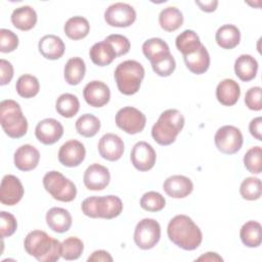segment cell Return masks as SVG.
Listing matches in <instances>:
<instances>
[{"mask_svg":"<svg viewBox=\"0 0 262 262\" xmlns=\"http://www.w3.org/2000/svg\"><path fill=\"white\" fill-rule=\"evenodd\" d=\"M13 66L10 61L1 58L0 59V85H7L13 78Z\"/></svg>","mask_w":262,"mask_h":262,"instance_id":"47","label":"cell"},{"mask_svg":"<svg viewBox=\"0 0 262 262\" xmlns=\"http://www.w3.org/2000/svg\"><path fill=\"white\" fill-rule=\"evenodd\" d=\"M144 74L143 66L136 60L129 59L119 63L114 73L119 91L124 95L135 94L141 86Z\"/></svg>","mask_w":262,"mask_h":262,"instance_id":"5","label":"cell"},{"mask_svg":"<svg viewBox=\"0 0 262 262\" xmlns=\"http://www.w3.org/2000/svg\"><path fill=\"white\" fill-rule=\"evenodd\" d=\"M242 243L248 248H257L262 243V227L258 221H247L239 230Z\"/></svg>","mask_w":262,"mask_h":262,"instance_id":"31","label":"cell"},{"mask_svg":"<svg viewBox=\"0 0 262 262\" xmlns=\"http://www.w3.org/2000/svg\"><path fill=\"white\" fill-rule=\"evenodd\" d=\"M214 142L220 152L225 155H233L242 148L244 138L241 130L237 127L232 125H224L216 131Z\"/></svg>","mask_w":262,"mask_h":262,"instance_id":"8","label":"cell"},{"mask_svg":"<svg viewBox=\"0 0 262 262\" xmlns=\"http://www.w3.org/2000/svg\"><path fill=\"white\" fill-rule=\"evenodd\" d=\"M166 200L158 191H147L140 199V207L147 212H159L165 208Z\"/></svg>","mask_w":262,"mask_h":262,"instance_id":"41","label":"cell"},{"mask_svg":"<svg viewBox=\"0 0 262 262\" xmlns=\"http://www.w3.org/2000/svg\"><path fill=\"white\" fill-rule=\"evenodd\" d=\"M64 34L72 40H81L90 32L89 21L80 15L70 17L63 27Z\"/></svg>","mask_w":262,"mask_h":262,"instance_id":"33","label":"cell"},{"mask_svg":"<svg viewBox=\"0 0 262 262\" xmlns=\"http://www.w3.org/2000/svg\"><path fill=\"white\" fill-rule=\"evenodd\" d=\"M0 123L3 131L11 138H20L28 131V121L18 102L5 99L0 102Z\"/></svg>","mask_w":262,"mask_h":262,"instance_id":"4","label":"cell"},{"mask_svg":"<svg viewBox=\"0 0 262 262\" xmlns=\"http://www.w3.org/2000/svg\"><path fill=\"white\" fill-rule=\"evenodd\" d=\"M14 166L24 172L34 170L40 161L39 150L31 144L20 145L13 156Z\"/></svg>","mask_w":262,"mask_h":262,"instance_id":"19","label":"cell"},{"mask_svg":"<svg viewBox=\"0 0 262 262\" xmlns=\"http://www.w3.org/2000/svg\"><path fill=\"white\" fill-rule=\"evenodd\" d=\"M150 64L152 71L160 77H169L175 71L176 68L175 58L171 53Z\"/></svg>","mask_w":262,"mask_h":262,"instance_id":"42","label":"cell"},{"mask_svg":"<svg viewBox=\"0 0 262 262\" xmlns=\"http://www.w3.org/2000/svg\"><path fill=\"white\" fill-rule=\"evenodd\" d=\"M98 152L100 157L110 162L120 160L124 154V141L114 133H106L98 141Z\"/></svg>","mask_w":262,"mask_h":262,"instance_id":"15","label":"cell"},{"mask_svg":"<svg viewBox=\"0 0 262 262\" xmlns=\"http://www.w3.org/2000/svg\"><path fill=\"white\" fill-rule=\"evenodd\" d=\"M169 239L185 251H193L203 242V233L193 220L183 214L173 217L167 227Z\"/></svg>","mask_w":262,"mask_h":262,"instance_id":"1","label":"cell"},{"mask_svg":"<svg viewBox=\"0 0 262 262\" xmlns=\"http://www.w3.org/2000/svg\"><path fill=\"white\" fill-rule=\"evenodd\" d=\"M15 90L19 96L24 98H32L39 93V80L33 75H21L15 83Z\"/></svg>","mask_w":262,"mask_h":262,"instance_id":"36","label":"cell"},{"mask_svg":"<svg viewBox=\"0 0 262 262\" xmlns=\"http://www.w3.org/2000/svg\"><path fill=\"white\" fill-rule=\"evenodd\" d=\"M26 252L40 262H55L61 257V243L43 230H33L24 241Z\"/></svg>","mask_w":262,"mask_h":262,"instance_id":"2","label":"cell"},{"mask_svg":"<svg viewBox=\"0 0 262 262\" xmlns=\"http://www.w3.org/2000/svg\"><path fill=\"white\" fill-rule=\"evenodd\" d=\"M48 227L57 233L67 232L72 226V216L70 212L60 207L49 209L45 216Z\"/></svg>","mask_w":262,"mask_h":262,"instance_id":"20","label":"cell"},{"mask_svg":"<svg viewBox=\"0 0 262 262\" xmlns=\"http://www.w3.org/2000/svg\"><path fill=\"white\" fill-rule=\"evenodd\" d=\"M104 41H106L107 43H110L112 45V47L114 48V50L117 54V57L127 54L131 47V44H130V41L128 40V38L123 35H120V34L110 35L104 39Z\"/></svg>","mask_w":262,"mask_h":262,"instance_id":"44","label":"cell"},{"mask_svg":"<svg viewBox=\"0 0 262 262\" xmlns=\"http://www.w3.org/2000/svg\"><path fill=\"white\" fill-rule=\"evenodd\" d=\"M249 131L251 135L257 140H262V118L256 117L249 124Z\"/></svg>","mask_w":262,"mask_h":262,"instance_id":"48","label":"cell"},{"mask_svg":"<svg viewBox=\"0 0 262 262\" xmlns=\"http://www.w3.org/2000/svg\"><path fill=\"white\" fill-rule=\"evenodd\" d=\"M89 56L92 62L98 67H105L113 62L117 54L110 43L106 41L97 42L89 50Z\"/></svg>","mask_w":262,"mask_h":262,"instance_id":"28","label":"cell"},{"mask_svg":"<svg viewBox=\"0 0 262 262\" xmlns=\"http://www.w3.org/2000/svg\"><path fill=\"white\" fill-rule=\"evenodd\" d=\"M83 251L84 244L77 236H70L61 243V257L68 261L79 259Z\"/></svg>","mask_w":262,"mask_h":262,"instance_id":"38","label":"cell"},{"mask_svg":"<svg viewBox=\"0 0 262 262\" xmlns=\"http://www.w3.org/2000/svg\"><path fill=\"white\" fill-rule=\"evenodd\" d=\"M195 4L200 7L201 10L205 12H213L216 10L218 6L217 0H209V1H195Z\"/></svg>","mask_w":262,"mask_h":262,"instance_id":"50","label":"cell"},{"mask_svg":"<svg viewBox=\"0 0 262 262\" xmlns=\"http://www.w3.org/2000/svg\"><path fill=\"white\" fill-rule=\"evenodd\" d=\"M215 40L219 47L223 49H232L239 44L241 32L234 25L226 24L217 30Z\"/></svg>","mask_w":262,"mask_h":262,"instance_id":"27","label":"cell"},{"mask_svg":"<svg viewBox=\"0 0 262 262\" xmlns=\"http://www.w3.org/2000/svg\"><path fill=\"white\" fill-rule=\"evenodd\" d=\"M262 89L259 86L251 87L245 94V103L246 106L251 111H261L262 101H261Z\"/></svg>","mask_w":262,"mask_h":262,"instance_id":"46","label":"cell"},{"mask_svg":"<svg viewBox=\"0 0 262 262\" xmlns=\"http://www.w3.org/2000/svg\"><path fill=\"white\" fill-rule=\"evenodd\" d=\"M136 19V11L128 3L116 2L104 11V20L111 27L127 28Z\"/></svg>","mask_w":262,"mask_h":262,"instance_id":"10","label":"cell"},{"mask_svg":"<svg viewBox=\"0 0 262 262\" xmlns=\"http://www.w3.org/2000/svg\"><path fill=\"white\" fill-rule=\"evenodd\" d=\"M77 132L84 137H93L100 130V121L92 114H84L76 121Z\"/></svg>","mask_w":262,"mask_h":262,"instance_id":"37","label":"cell"},{"mask_svg":"<svg viewBox=\"0 0 262 262\" xmlns=\"http://www.w3.org/2000/svg\"><path fill=\"white\" fill-rule=\"evenodd\" d=\"M18 46V37L7 29L0 30V51L8 53L14 51Z\"/></svg>","mask_w":262,"mask_h":262,"instance_id":"45","label":"cell"},{"mask_svg":"<svg viewBox=\"0 0 262 262\" xmlns=\"http://www.w3.org/2000/svg\"><path fill=\"white\" fill-rule=\"evenodd\" d=\"M130 160L135 169L145 172L152 169L155 166L157 154L149 143L146 141H138L131 149Z\"/></svg>","mask_w":262,"mask_h":262,"instance_id":"11","label":"cell"},{"mask_svg":"<svg viewBox=\"0 0 262 262\" xmlns=\"http://www.w3.org/2000/svg\"><path fill=\"white\" fill-rule=\"evenodd\" d=\"M239 193L247 201H256L262 194L261 180L257 177H247L239 186Z\"/></svg>","mask_w":262,"mask_h":262,"instance_id":"39","label":"cell"},{"mask_svg":"<svg viewBox=\"0 0 262 262\" xmlns=\"http://www.w3.org/2000/svg\"><path fill=\"white\" fill-rule=\"evenodd\" d=\"M239 96V85L232 79H224L216 87V98L222 105H234L237 102Z\"/></svg>","mask_w":262,"mask_h":262,"instance_id":"23","label":"cell"},{"mask_svg":"<svg viewBox=\"0 0 262 262\" xmlns=\"http://www.w3.org/2000/svg\"><path fill=\"white\" fill-rule=\"evenodd\" d=\"M86 64L85 61L79 57L75 56L70 58L63 69V77L69 85H78L85 77Z\"/></svg>","mask_w":262,"mask_h":262,"instance_id":"30","label":"cell"},{"mask_svg":"<svg viewBox=\"0 0 262 262\" xmlns=\"http://www.w3.org/2000/svg\"><path fill=\"white\" fill-rule=\"evenodd\" d=\"M43 185L45 190L59 202H72L77 195L75 183L58 171L47 172L43 177Z\"/></svg>","mask_w":262,"mask_h":262,"instance_id":"6","label":"cell"},{"mask_svg":"<svg viewBox=\"0 0 262 262\" xmlns=\"http://www.w3.org/2000/svg\"><path fill=\"white\" fill-rule=\"evenodd\" d=\"M38 48L43 57L50 60L60 58L66 50V46L61 38L52 34L43 36L39 41Z\"/></svg>","mask_w":262,"mask_h":262,"instance_id":"22","label":"cell"},{"mask_svg":"<svg viewBox=\"0 0 262 262\" xmlns=\"http://www.w3.org/2000/svg\"><path fill=\"white\" fill-rule=\"evenodd\" d=\"M17 228L16 218L9 212H0V233L1 237L5 238L11 236Z\"/></svg>","mask_w":262,"mask_h":262,"instance_id":"43","label":"cell"},{"mask_svg":"<svg viewBox=\"0 0 262 262\" xmlns=\"http://www.w3.org/2000/svg\"><path fill=\"white\" fill-rule=\"evenodd\" d=\"M55 110L63 118H73L80 110V101L76 95L63 93L56 99Z\"/></svg>","mask_w":262,"mask_h":262,"instance_id":"34","label":"cell"},{"mask_svg":"<svg viewBox=\"0 0 262 262\" xmlns=\"http://www.w3.org/2000/svg\"><path fill=\"white\" fill-rule=\"evenodd\" d=\"M195 261H223V259L214 252H207L195 259Z\"/></svg>","mask_w":262,"mask_h":262,"instance_id":"51","label":"cell"},{"mask_svg":"<svg viewBox=\"0 0 262 262\" xmlns=\"http://www.w3.org/2000/svg\"><path fill=\"white\" fill-rule=\"evenodd\" d=\"M23 196L24 186L20 180L14 175H5L0 185V202L5 206H14Z\"/></svg>","mask_w":262,"mask_h":262,"instance_id":"14","label":"cell"},{"mask_svg":"<svg viewBox=\"0 0 262 262\" xmlns=\"http://www.w3.org/2000/svg\"><path fill=\"white\" fill-rule=\"evenodd\" d=\"M63 135V126L52 118H46L40 121L35 128L36 138L45 145H51L57 142Z\"/></svg>","mask_w":262,"mask_h":262,"instance_id":"13","label":"cell"},{"mask_svg":"<svg viewBox=\"0 0 262 262\" xmlns=\"http://www.w3.org/2000/svg\"><path fill=\"white\" fill-rule=\"evenodd\" d=\"M116 125L128 134H137L143 131L146 123L145 115L133 106L120 108L116 114Z\"/></svg>","mask_w":262,"mask_h":262,"instance_id":"9","label":"cell"},{"mask_svg":"<svg viewBox=\"0 0 262 262\" xmlns=\"http://www.w3.org/2000/svg\"><path fill=\"white\" fill-rule=\"evenodd\" d=\"M175 45L182 55H187L194 52L202 43L200 37L194 31L185 30L176 37Z\"/></svg>","mask_w":262,"mask_h":262,"instance_id":"35","label":"cell"},{"mask_svg":"<svg viewBox=\"0 0 262 262\" xmlns=\"http://www.w3.org/2000/svg\"><path fill=\"white\" fill-rule=\"evenodd\" d=\"M185 119L180 111L169 108L164 111L151 128V136L160 145L172 144L184 127Z\"/></svg>","mask_w":262,"mask_h":262,"instance_id":"3","label":"cell"},{"mask_svg":"<svg viewBox=\"0 0 262 262\" xmlns=\"http://www.w3.org/2000/svg\"><path fill=\"white\" fill-rule=\"evenodd\" d=\"M123 211V203L117 195L97 196L96 214L97 218L113 219L118 217Z\"/></svg>","mask_w":262,"mask_h":262,"instance_id":"21","label":"cell"},{"mask_svg":"<svg viewBox=\"0 0 262 262\" xmlns=\"http://www.w3.org/2000/svg\"><path fill=\"white\" fill-rule=\"evenodd\" d=\"M245 168L253 174H260L262 171V150L261 146L256 145L247 150L244 156Z\"/></svg>","mask_w":262,"mask_h":262,"instance_id":"40","label":"cell"},{"mask_svg":"<svg viewBox=\"0 0 262 262\" xmlns=\"http://www.w3.org/2000/svg\"><path fill=\"white\" fill-rule=\"evenodd\" d=\"M258 62L250 54H242L234 61V73L241 81L249 82L256 78Z\"/></svg>","mask_w":262,"mask_h":262,"instance_id":"26","label":"cell"},{"mask_svg":"<svg viewBox=\"0 0 262 262\" xmlns=\"http://www.w3.org/2000/svg\"><path fill=\"white\" fill-rule=\"evenodd\" d=\"M111 180V174L106 167L94 163L90 165L84 172L83 182L89 190H102Z\"/></svg>","mask_w":262,"mask_h":262,"instance_id":"16","label":"cell"},{"mask_svg":"<svg viewBox=\"0 0 262 262\" xmlns=\"http://www.w3.org/2000/svg\"><path fill=\"white\" fill-rule=\"evenodd\" d=\"M85 101L93 107H101L111 99V90L108 86L98 80L87 83L83 89Z\"/></svg>","mask_w":262,"mask_h":262,"instance_id":"17","label":"cell"},{"mask_svg":"<svg viewBox=\"0 0 262 262\" xmlns=\"http://www.w3.org/2000/svg\"><path fill=\"white\" fill-rule=\"evenodd\" d=\"M183 14L175 6L164 8L159 14V24L166 32H174L183 25Z\"/></svg>","mask_w":262,"mask_h":262,"instance_id":"32","label":"cell"},{"mask_svg":"<svg viewBox=\"0 0 262 262\" xmlns=\"http://www.w3.org/2000/svg\"><path fill=\"white\" fill-rule=\"evenodd\" d=\"M12 25L20 31H30L37 24V12L29 5L15 8L10 16Z\"/></svg>","mask_w":262,"mask_h":262,"instance_id":"25","label":"cell"},{"mask_svg":"<svg viewBox=\"0 0 262 262\" xmlns=\"http://www.w3.org/2000/svg\"><path fill=\"white\" fill-rule=\"evenodd\" d=\"M163 189L173 199H183L192 192L193 183L184 175H172L164 181Z\"/></svg>","mask_w":262,"mask_h":262,"instance_id":"18","label":"cell"},{"mask_svg":"<svg viewBox=\"0 0 262 262\" xmlns=\"http://www.w3.org/2000/svg\"><path fill=\"white\" fill-rule=\"evenodd\" d=\"M186 68L195 75H202L210 67V54L207 48L202 44L194 52L183 55Z\"/></svg>","mask_w":262,"mask_h":262,"instance_id":"24","label":"cell"},{"mask_svg":"<svg viewBox=\"0 0 262 262\" xmlns=\"http://www.w3.org/2000/svg\"><path fill=\"white\" fill-rule=\"evenodd\" d=\"M133 238L139 249H152L161 238V226L159 222L152 218L140 220L134 229Z\"/></svg>","mask_w":262,"mask_h":262,"instance_id":"7","label":"cell"},{"mask_svg":"<svg viewBox=\"0 0 262 262\" xmlns=\"http://www.w3.org/2000/svg\"><path fill=\"white\" fill-rule=\"evenodd\" d=\"M86 149L82 142L71 139L64 142L58 150V161L61 165L73 168L77 167L85 160Z\"/></svg>","mask_w":262,"mask_h":262,"instance_id":"12","label":"cell"},{"mask_svg":"<svg viewBox=\"0 0 262 262\" xmlns=\"http://www.w3.org/2000/svg\"><path fill=\"white\" fill-rule=\"evenodd\" d=\"M142 52L150 63H154L170 54V48L163 39L155 37L144 41L142 44Z\"/></svg>","mask_w":262,"mask_h":262,"instance_id":"29","label":"cell"},{"mask_svg":"<svg viewBox=\"0 0 262 262\" xmlns=\"http://www.w3.org/2000/svg\"><path fill=\"white\" fill-rule=\"evenodd\" d=\"M88 262H97V261H102V262H112L113 261V257L111 256V254L104 250H97L94 251L87 259Z\"/></svg>","mask_w":262,"mask_h":262,"instance_id":"49","label":"cell"}]
</instances>
